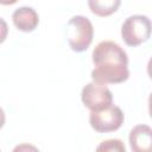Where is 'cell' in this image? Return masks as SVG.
<instances>
[{
	"mask_svg": "<svg viewBox=\"0 0 152 152\" xmlns=\"http://www.w3.org/2000/svg\"><path fill=\"white\" fill-rule=\"evenodd\" d=\"M93 63L91 78L94 82L102 84L121 83L129 76L127 53L119 44L112 40L100 42L95 46Z\"/></svg>",
	"mask_w": 152,
	"mask_h": 152,
	"instance_id": "obj_1",
	"label": "cell"
},
{
	"mask_svg": "<svg viewBox=\"0 0 152 152\" xmlns=\"http://www.w3.org/2000/svg\"><path fill=\"white\" fill-rule=\"evenodd\" d=\"M66 36L71 50L76 52L86 51L91 44L94 37V27L91 21L83 15L72 17L68 21Z\"/></svg>",
	"mask_w": 152,
	"mask_h": 152,
	"instance_id": "obj_2",
	"label": "cell"
},
{
	"mask_svg": "<svg viewBox=\"0 0 152 152\" xmlns=\"http://www.w3.org/2000/svg\"><path fill=\"white\" fill-rule=\"evenodd\" d=\"M152 33V21L142 14L128 17L121 26V37L129 46H137L145 43Z\"/></svg>",
	"mask_w": 152,
	"mask_h": 152,
	"instance_id": "obj_3",
	"label": "cell"
},
{
	"mask_svg": "<svg viewBox=\"0 0 152 152\" xmlns=\"http://www.w3.org/2000/svg\"><path fill=\"white\" fill-rule=\"evenodd\" d=\"M124 113L118 106H110L102 110H91L89 122L93 129L99 133L114 132L124 124Z\"/></svg>",
	"mask_w": 152,
	"mask_h": 152,
	"instance_id": "obj_4",
	"label": "cell"
},
{
	"mask_svg": "<svg viewBox=\"0 0 152 152\" xmlns=\"http://www.w3.org/2000/svg\"><path fill=\"white\" fill-rule=\"evenodd\" d=\"M83 104L90 110H102L113 104L112 91L102 83H87L81 93Z\"/></svg>",
	"mask_w": 152,
	"mask_h": 152,
	"instance_id": "obj_5",
	"label": "cell"
},
{
	"mask_svg": "<svg viewBox=\"0 0 152 152\" xmlns=\"http://www.w3.org/2000/svg\"><path fill=\"white\" fill-rule=\"evenodd\" d=\"M129 145L133 152H152V128L138 125L129 132Z\"/></svg>",
	"mask_w": 152,
	"mask_h": 152,
	"instance_id": "obj_6",
	"label": "cell"
},
{
	"mask_svg": "<svg viewBox=\"0 0 152 152\" xmlns=\"http://www.w3.org/2000/svg\"><path fill=\"white\" fill-rule=\"evenodd\" d=\"M14 26L23 32H32L39 24V17L32 7L23 6L17 8L12 14Z\"/></svg>",
	"mask_w": 152,
	"mask_h": 152,
	"instance_id": "obj_7",
	"label": "cell"
},
{
	"mask_svg": "<svg viewBox=\"0 0 152 152\" xmlns=\"http://www.w3.org/2000/svg\"><path fill=\"white\" fill-rule=\"evenodd\" d=\"M121 0H88L90 11L99 17H108L118 11Z\"/></svg>",
	"mask_w": 152,
	"mask_h": 152,
	"instance_id": "obj_8",
	"label": "cell"
},
{
	"mask_svg": "<svg viewBox=\"0 0 152 152\" xmlns=\"http://www.w3.org/2000/svg\"><path fill=\"white\" fill-rule=\"evenodd\" d=\"M96 151H118V152H125L126 147L124 142L119 139H109L106 141H102L97 147Z\"/></svg>",
	"mask_w": 152,
	"mask_h": 152,
	"instance_id": "obj_9",
	"label": "cell"
},
{
	"mask_svg": "<svg viewBox=\"0 0 152 152\" xmlns=\"http://www.w3.org/2000/svg\"><path fill=\"white\" fill-rule=\"evenodd\" d=\"M147 74H148V76H150V78L152 80V57L150 58V61H148V63H147Z\"/></svg>",
	"mask_w": 152,
	"mask_h": 152,
	"instance_id": "obj_10",
	"label": "cell"
},
{
	"mask_svg": "<svg viewBox=\"0 0 152 152\" xmlns=\"http://www.w3.org/2000/svg\"><path fill=\"white\" fill-rule=\"evenodd\" d=\"M148 112H150V116L152 118V93L148 96Z\"/></svg>",
	"mask_w": 152,
	"mask_h": 152,
	"instance_id": "obj_11",
	"label": "cell"
},
{
	"mask_svg": "<svg viewBox=\"0 0 152 152\" xmlns=\"http://www.w3.org/2000/svg\"><path fill=\"white\" fill-rule=\"evenodd\" d=\"M18 0H0V2L2 4V5H12V4H14V2H17Z\"/></svg>",
	"mask_w": 152,
	"mask_h": 152,
	"instance_id": "obj_12",
	"label": "cell"
}]
</instances>
